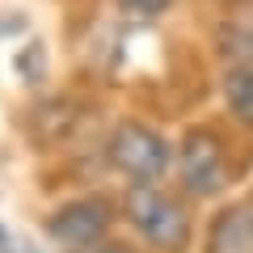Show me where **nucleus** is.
I'll list each match as a JSON object with an SVG mask.
<instances>
[{"label":"nucleus","instance_id":"obj_9","mask_svg":"<svg viewBox=\"0 0 253 253\" xmlns=\"http://www.w3.org/2000/svg\"><path fill=\"white\" fill-rule=\"evenodd\" d=\"M89 253H135V249H126V245H97V249H89Z\"/></svg>","mask_w":253,"mask_h":253},{"label":"nucleus","instance_id":"obj_6","mask_svg":"<svg viewBox=\"0 0 253 253\" xmlns=\"http://www.w3.org/2000/svg\"><path fill=\"white\" fill-rule=\"evenodd\" d=\"M219 89H224V101H228V110H232V114L241 118V123L249 126V131H253V63L236 59L232 68L224 72Z\"/></svg>","mask_w":253,"mask_h":253},{"label":"nucleus","instance_id":"obj_4","mask_svg":"<svg viewBox=\"0 0 253 253\" xmlns=\"http://www.w3.org/2000/svg\"><path fill=\"white\" fill-rule=\"evenodd\" d=\"M110 224H114V211H110V203L101 199V194L72 199V203H63L59 211L46 215V232H51V241L63 245V249H72V253L97 249V245L106 241Z\"/></svg>","mask_w":253,"mask_h":253},{"label":"nucleus","instance_id":"obj_2","mask_svg":"<svg viewBox=\"0 0 253 253\" xmlns=\"http://www.w3.org/2000/svg\"><path fill=\"white\" fill-rule=\"evenodd\" d=\"M106 161L123 173L126 181L135 186H156L165 173L173 169V148L161 131H152L148 123H135V118H123V123L110 131L106 139Z\"/></svg>","mask_w":253,"mask_h":253},{"label":"nucleus","instance_id":"obj_3","mask_svg":"<svg viewBox=\"0 0 253 253\" xmlns=\"http://www.w3.org/2000/svg\"><path fill=\"white\" fill-rule=\"evenodd\" d=\"M173 169H177V181H181L186 194H194V199H215V194L228 190V181H232V152H228L219 131L194 126L181 139Z\"/></svg>","mask_w":253,"mask_h":253},{"label":"nucleus","instance_id":"obj_1","mask_svg":"<svg viewBox=\"0 0 253 253\" xmlns=\"http://www.w3.org/2000/svg\"><path fill=\"white\" fill-rule=\"evenodd\" d=\"M123 211L131 219V228L161 253H186L190 236H194L186 203L177 194H165L161 186H131Z\"/></svg>","mask_w":253,"mask_h":253},{"label":"nucleus","instance_id":"obj_7","mask_svg":"<svg viewBox=\"0 0 253 253\" xmlns=\"http://www.w3.org/2000/svg\"><path fill=\"white\" fill-rule=\"evenodd\" d=\"M118 4H123L126 13H135V17H161L173 0H118Z\"/></svg>","mask_w":253,"mask_h":253},{"label":"nucleus","instance_id":"obj_5","mask_svg":"<svg viewBox=\"0 0 253 253\" xmlns=\"http://www.w3.org/2000/svg\"><path fill=\"white\" fill-rule=\"evenodd\" d=\"M207 253H253V194L228 203L207 228Z\"/></svg>","mask_w":253,"mask_h":253},{"label":"nucleus","instance_id":"obj_8","mask_svg":"<svg viewBox=\"0 0 253 253\" xmlns=\"http://www.w3.org/2000/svg\"><path fill=\"white\" fill-rule=\"evenodd\" d=\"M241 51H245V63L253 59V17L241 26Z\"/></svg>","mask_w":253,"mask_h":253}]
</instances>
